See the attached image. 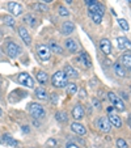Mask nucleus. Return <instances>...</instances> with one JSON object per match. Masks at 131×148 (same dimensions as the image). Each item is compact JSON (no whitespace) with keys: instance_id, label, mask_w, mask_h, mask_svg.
Returning <instances> with one entry per match:
<instances>
[{"instance_id":"nucleus-1","label":"nucleus","mask_w":131,"mask_h":148,"mask_svg":"<svg viewBox=\"0 0 131 148\" xmlns=\"http://www.w3.org/2000/svg\"><path fill=\"white\" fill-rule=\"evenodd\" d=\"M88 11H89V16H91V18H92L93 23L95 24H101L104 12H105L102 4H98V3L92 4V5L88 7Z\"/></svg>"},{"instance_id":"nucleus-2","label":"nucleus","mask_w":131,"mask_h":148,"mask_svg":"<svg viewBox=\"0 0 131 148\" xmlns=\"http://www.w3.org/2000/svg\"><path fill=\"white\" fill-rule=\"evenodd\" d=\"M51 83H53V85L55 88H64V87H67V84H68V77L63 71H56L53 75Z\"/></svg>"},{"instance_id":"nucleus-3","label":"nucleus","mask_w":131,"mask_h":148,"mask_svg":"<svg viewBox=\"0 0 131 148\" xmlns=\"http://www.w3.org/2000/svg\"><path fill=\"white\" fill-rule=\"evenodd\" d=\"M28 110H29V113H30V114L36 118V119H42V118H45V115H46L45 109H43V108H42L39 103H37V102L29 103V105H28Z\"/></svg>"},{"instance_id":"nucleus-4","label":"nucleus","mask_w":131,"mask_h":148,"mask_svg":"<svg viewBox=\"0 0 131 148\" xmlns=\"http://www.w3.org/2000/svg\"><path fill=\"white\" fill-rule=\"evenodd\" d=\"M108 98H109V101L113 103V108H114L115 110H118V112H121V113L126 110L123 101L121 100L119 96H117L114 92H109L108 93Z\"/></svg>"},{"instance_id":"nucleus-5","label":"nucleus","mask_w":131,"mask_h":148,"mask_svg":"<svg viewBox=\"0 0 131 148\" xmlns=\"http://www.w3.org/2000/svg\"><path fill=\"white\" fill-rule=\"evenodd\" d=\"M5 53L9 58H17L21 54V49L14 42H7L5 43Z\"/></svg>"},{"instance_id":"nucleus-6","label":"nucleus","mask_w":131,"mask_h":148,"mask_svg":"<svg viewBox=\"0 0 131 148\" xmlns=\"http://www.w3.org/2000/svg\"><path fill=\"white\" fill-rule=\"evenodd\" d=\"M17 81H19L21 85H25V87H28V88H34V79L26 72L19 73Z\"/></svg>"},{"instance_id":"nucleus-7","label":"nucleus","mask_w":131,"mask_h":148,"mask_svg":"<svg viewBox=\"0 0 131 148\" xmlns=\"http://www.w3.org/2000/svg\"><path fill=\"white\" fill-rule=\"evenodd\" d=\"M75 62L76 63H79V64L83 68H91L92 67V60H91V58H89V55L86 53H80L78 56H76V59H75Z\"/></svg>"},{"instance_id":"nucleus-8","label":"nucleus","mask_w":131,"mask_h":148,"mask_svg":"<svg viewBox=\"0 0 131 148\" xmlns=\"http://www.w3.org/2000/svg\"><path fill=\"white\" fill-rule=\"evenodd\" d=\"M96 126L102 132H109L110 129H112V125H110V122H109V119L106 117H98L96 119Z\"/></svg>"},{"instance_id":"nucleus-9","label":"nucleus","mask_w":131,"mask_h":148,"mask_svg":"<svg viewBox=\"0 0 131 148\" xmlns=\"http://www.w3.org/2000/svg\"><path fill=\"white\" fill-rule=\"evenodd\" d=\"M37 54H38L39 59L43 62L49 60L51 56V51L49 49V46H45V45H38L37 46Z\"/></svg>"},{"instance_id":"nucleus-10","label":"nucleus","mask_w":131,"mask_h":148,"mask_svg":"<svg viewBox=\"0 0 131 148\" xmlns=\"http://www.w3.org/2000/svg\"><path fill=\"white\" fill-rule=\"evenodd\" d=\"M117 46H118V49H121V50L131 51V42H130V39H127L126 37H118Z\"/></svg>"},{"instance_id":"nucleus-11","label":"nucleus","mask_w":131,"mask_h":148,"mask_svg":"<svg viewBox=\"0 0 131 148\" xmlns=\"http://www.w3.org/2000/svg\"><path fill=\"white\" fill-rule=\"evenodd\" d=\"M8 11L11 12L12 16H20L23 13V7L20 5L19 3H16V1H11L8 4Z\"/></svg>"},{"instance_id":"nucleus-12","label":"nucleus","mask_w":131,"mask_h":148,"mask_svg":"<svg viewBox=\"0 0 131 148\" xmlns=\"http://www.w3.org/2000/svg\"><path fill=\"white\" fill-rule=\"evenodd\" d=\"M100 49L105 55H110V53H112V43H110V41L108 38H102L100 41Z\"/></svg>"},{"instance_id":"nucleus-13","label":"nucleus","mask_w":131,"mask_h":148,"mask_svg":"<svg viewBox=\"0 0 131 148\" xmlns=\"http://www.w3.org/2000/svg\"><path fill=\"white\" fill-rule=\"evenodd\" d=\"M19 36L21 37V39L25 42L26 45H30V43H32V37H30V34H29V32L26 30L24 26H20V28H19Z\"/></svg>"},{"instance_id":"nucleus-14","label":"nucleus","mask_w":131,"mask_h":148,"mask_svg":"<svg viewBox=\"0 0 131 148\" xmlns=\"http://www.w3.org/2000/svg\"><path fill=\"white\" fill-rule=\"evenodd\" d=\"M73 30H75L73 23H71V21L63 23V25H62V34H63V36H70L71 33H73Z\"/></svg>"},{"instance_id":"nucleus-15","label":"nucleus","mask_w":131,"mask_h":148,"mask_svg":"<svg viewBox=\"0 0 131 148\" xmlns=\"http://www.w3.org/2000/svg\"><path fill=\"white\" fill-rule=\"evenodd\" d=\"M108 119H109V122H110V125L117 127V129H121V127H122V121H121V118L118 117L117 114L110 113V114L108 115Z\"/></svg>"},{"instance_id":"nucleus-16","label":"nucleus","mask_w":131,"mask_h":148,"mask_svg":"<svg viewBox=\"0 0 131 148\" xmlns=\"http://www.w3.org/2000/svg\"><path fill=\"white\" fill-rule=\"evenodd\" d=\"M84 114H85V113H84V108L81 106V105H76V106L72 109V117L75 118L76 121L83 119Z\"/></svg>"},{"instance_id":"nucleus-17","label":"nucleus","mask_w":131,"mask_h":148,"mask_svg":"<svg viewBox=\"0 0 131 148\" xmlns=\"http://www.w3.org/2000/svg\"><path fill=\"white\" fill-rule=\"evenodd\" d=\"M71 130H72L73 132H76V134H79V135H85L86 134V129L84 127V125H81V123H79V122H73L72 125H71Z\"/></svg>"},{"instance_id":"nucleus-18","label":"nucleus","mask_w":131,"mask_h":148,"mask_svg":"<svg viewBox=\"0 0 131 148\" xmlns=\"http://www.w3.org/2000/svg\"><path fill=\"white\" fill-rule=\"evenodd\" d=\"M63 72L67 75V77H78L79 76V72L76 68H73L71 64H66L63 68Z\"/></svg>"},{"instance_id":"nucleus-19","label":"nucleus","mask_w":131,"mask_h":148,"mask_svg":"<svg viewBox=\"0 0 131 148\" xmlns=\"http://www.w3.org/2000/svg\"><path fill=\"white\" fill-rule=\"evenodd\" d=\"M66 47H67V50L72 54L78 53V50H79V45L75 39H67V41H66Z\"/></svg>"},{"instance_id":"nucleus-20","label":"nucleus","mask_w":131,"mask_h":148,"mask_svg":"<svg viewBox=\"0 0 131 148\" xmlns=\"http://www.w3.org/2000/svg\"><path fill=\"white\" fill-rule=\"evenodd\" d=\"M0 142L3 143V144H7V145H12V147H16L19 143H17V140H14L13 138L11 136V135H8V134H5V135H3V138L0 139Z\"/></svg>"},{"instance_id":"nucleus-21","label":"nucleus","mask_w":131,"mask_h":148,"mask_svg":"<svg viewBox=\"0 0 131 148\" xmlns=\"http://www.w3.org/2000/svg\"><path fill=\"white\" fill-rule=\"evenodd\" d=\"M113 70H114L115 75L119 76V77H125V76H126L125 67H123L121 63H114V64H113Z\"/></svg>"},{"instance_id":"nucleus-22","label":"nucleus","mask_w":131,"mask_h":148,"mask_svg":"<svg viewBox=\"0 0 131 148\" xmlns=\"http://www.w3.org/2000/svg\"><path fill=\"white\" fill-rule=\"evenodd\" d=\"M36 96H37V98H38V100H42V101H46L49 98L46 89H45V88H42V87H39V88H37V89H36Z\"/></svg>"},{"instance_id":"nucleus-23","label":"nucleus","mask_w":131,"mask_h":148,"mask_svg":"<svg viewBox=\"0 0 131 148\" xmlns=\"http://www.w3.org/2000/svg\"><path fill=\"white\" fill-rule=\"evenodd\" d=\"M121 64L125 68H131V54H123L121 56Z\"/></svg>"},{"instance_id":"nucleus-24","label":"nucleus","mask_w":131,"mask_h":148,"mask_svg":"<svg viewBox=\"0 0 131 148\" xmlns=\"http://www.w3.org/2000/svg\"><path fill=\"white\" fill-rule=\"evenodd\" d=\"M32 9H34V11H38V12H47L49 11V7L46 5V4L36 3V4H32Z\"/></svg>"},{"instance_id":"nucleus-25","label":"nucleus","mask_w":131,"mask_h":148,"mask_svg":"<svg viewBox=\"0 0 131 148\" xmlns=\"http://www.w3.org/2000/svg\"><path fill=\"white\" fill-rule=\"evenodd\" d=\"M49 49H50V51H53L54 54H62L63 53V49H62L58 43H55V42H50Z\"/></svg>"},{"instance_id":"nucleus-26","label":"nucleus","mask_w":131,"mask_h":148,"mask_svg":"<svg viewBox=\"0 0 131 148\" xmlns=\"http://www.w3.org/2000/svg\"><path fill=\"white\" fill-rule=\"evenodd\" d=\"M55 118H56V121H58V122H60V123H66L68 121L67 113H66V112H58L55 114Z\"/></svg>"},{"instance_id":"nucleus-27","label":"nucleus","mask_w":131,"mask_h":148,"mask_svg":"<svg viewBox=\"0 0 131 148\" xmlns=\"http://www.w3.org/2000/svg\"><path fill=\"white\" fill-rule=\"evenodd\" d=\"M24 23H26L30 26H36L37 25V18L34 16H32V14H26V16L24 17Z\"/></svg>"},{"instance_id":"nucleus-28","label":"nucleus","mask_w":131,"mask_h":148,"mask_svg":"<svg viewBox=\"0 0 131 148\" xmlns=\"http://www.w3.org/2000/svg\"><path fill=\"white\" fill-rule=\"evenodd\" d=\"M0 20H1V21H3L5 25H8V26H14V20H13V17L8 16V14H5V16H1V17H0Z\"/></svg>"},{"instance_id":"nucleus-29","label":"nucleus","mask_w":131,"mask_h":148,"mask_svg":"<svg viewBox=\"0 0 131 148\" xmlns=\"http://www.w3.org/2000/svg\"><path fill=\"white\" fill-rule=\"evenodd\" d=\"M37 80H38L41 84H46V83H47V80H49L47 73H46V72H42V71H39V72L37 73Z\"/></svg>"},{"instance_id":"nucleus-30","label":"nucleus","mask_w":131,"mask_h":148,"mask_svg":"<svg viewBox=\"0 0 131 148\" xmlns=\"http://www.w3.org/2000/svg\"><path fill=\"white\" fill-rule=\"evenodd\" d=\"M67 93L71 96H73L76 92H78V85H76L75 83H71V84H67Z\"/></svg>"},{"instance_id":"nucleus-31","label":"nucleus","mask_w":131,"mask_h":148,"mask_svg":"<svg viewBox=\"0 0 131 148\" xmlns=\"http://www.w3.org/2000/svg\"><path fill=\"white\" fill-rule=\"evenodd\" d=\"M118 24H119L121 28H122L123 30H126V32H127L128 29H130V26H128V23L126 21L125 18H119V20H118Z\"/></svg>"},{"instance_id":"nucleus-32","label":"nucleus","mask_w":131,"mask_h":148,"mask_svg":"<svg viewBox=\"0 0 131 148\" xmlns=\"http://www.w3.org/2000/svg\"><path fill=\"white\" fill-rule=\"evenodd\" d=\"M117 147L118 148H128V144L126 143L125 139H122V138H118V139H117Z\"/></svg>"},{"instance_id":"nucleus-33","label":"nucleus","mask_w":131,"mask_h":148,"mask_svg":"<svg viewBox=\"0 0 131 148\" xmlns=\"http://www.w3.org/2000/svg\"><path fill=\"white\" fill-rule=\"evenodd\" d=\"M59 14H60V16H68V14H70V12H68V9L66 8V7L60 5V7H59Z\"/></svg>"},{"instance_id":"nucleus-34","label":"nucleus","mask_w":131,"mask_h":148,"mask_svg":"<svg viewBox=\"0 0 131 148\" xmlns=\"http://www.w3.org/2000/svg\"><path fill=\"white\" fill-rule=\"evenodd\" d=\"M84 3L86 4V7H89V5H92V4L97 3V0H84Z\"/></svg>"},{"instance_id":"nucleus-35","label":"nucleus","mask_w":131,"mask_h":148,"mask_svg":"<svg viewBox=\"0 0 131 148\" xmlns=\"http://www.w3.org/2000/svg\"><path fill=\"white\" fill-rule=\"evenodd\" d=\"M93 105H95L97 109H101V103H100V101H98L97 98H93Z\"/></svg>"},{"instance_id":"nucleus-36","label":"nucleus","mask_w":131,"mask_h":148,"mask_svg":"<svg viewBox=\"0 0 131 148\" xmlns=\"http://www.w3.org/2000/svg\"><path fill=\"white\" fill-rule=\"evenodd\" d=\"M55 144H56V142H55L54 139H49V140H47V145H53V147H54Z\"/></svg>"},{"instance_id":"nucleus-37","label":"nucleus","mask_w":131,"mask_h":148,"mask_svg":"<svg viewBox=\"0 0 131 148\" xmlns=\"http://www.w3.org/2000/svg\"><path fill=\"white\" fill-rule=\"evenodd\" d=\"M51 101H54V102H56V101H58V95H55V93H53V95H51Z\"/></svg>"},{"instance_id":"nucleus-38","label":"nucleus","mask_w":131,"mask_h":148,"mask_svg":"<svg viewBox=\"0 0 131 148\" xmlns=\"http://www.w3.org/2000/svg\"><path fill=\"white\" fill-rule=\"evenodd\" d=\"M67 148H79V147L75 144V143H68V144H67Z\"/></svg>"},{"instance_id":"nucleus-39","label":"nucleus","mask_w":131,"mask_h":148,"mask_svg":"<svg viewBox=\"0 0 131 148\" xmlns=\"http://www.w3.org/2000/svg\"><path fill=\"white\" fill-rule=\"evenodd\" d=\"M85 96H86V92H85V90H80V97H85Z\"/></svg>"},{"instance_id":"nucleus-40","label":"nucleus","mask_w":131,"mask_h":148,"mask_svg":"<svg viewBox=\"0 0 131 148\" xmlns=\"http://www.w3.org/2000/svg\"><path fill=\"white\" fill-rule=\"evenodd\" d=\"M121 95H122V97H123V98H126V100H128V96H127V93H125V92H121Z\"/></svg>"},{"instance_id":"nucleus-41","label":"nucleus","mask_w":131,"mask_h":148,"mask_svg":"<svg viewBox=\"0 0 131 148\" xmlns=\"http://www.w3.org/2000/svg\"><path fill=\"white\" fill-rule=\"evenodd\" d=\"M23 131L24 132H29V127H28V126H24V127H23Z\"/></svg>"},{"instance_id":"nucleus-42","label":"nucleus","mask_w":131,"mask_h":148,"mask_svg":"<svg viewBox=\"0 0 131 148\" xmlns=\"http://www.w3.org/2000/svg\"><path fill=\"white\" fill-rule=\"evenodd\" d=\"M127 123H128V126L131 127V114L128 115V119H127Z\"/></svg>"},{"instance_id":"nucleus-43","label":"nucleus","mask_w":131,"mask_h":148,"mask_svg":"<svg viewBox=\"0 0 131 148\" xmlns=\"http://www.w3.org/2000/svg\"><path fill=\"white\" fill-rule=\"evenodd\" d=\"M39 1H41V3H42V1H43V3H51L53 0H39Z\"/></svg>"},{"instance_id":"nucleus-44","label":"nucleus","mask_w":131,"mask_h":148,"mask_svg":"<svg viewBox=\"0 0 131 148\" xmlns=\"http://www.w3.org/2000/svg\"><path fill=\"white\" fill-rule=\"evenodd\" d=\"M67 1V4H72V0H66Z\"/></svg>"},{"instance_id":"nucleus-45","label":"nucleus","mask_w":131,"mask_h":148,"mask_svg":"<svg viewBox=\"0 0 131 148\" xmlns=\"http://www.w3.org/2000/svg\"><path fill=\"white\" fill-rule=\"evenodd\" d=\"M3 115V110H1V108H0V117Z\"/></svg>"},{"instance_id":"nucleus-46","label":"nucleus","mask_w":131,"mask_h":148,"mask_svg":"<svg viewBox=\"0 0 131 148\" xmlns=\"http://www.w3.org/2000/svg\"><path fill=\"white\" fill-rule=\"evenodd\" d=\"M130 89H131V85H130Z\"/></svg>"},{"instance_id":"nucleus-47","label":"nucleus","mask_w":131,"mask_h":148,"mask_svg":"<svg viewBox=\"0 0 131 148\" xmlns=\"http://www.w3.org/2000/svg\"><path fill=\"white\" fill-rule=\"evenodd\" d=\"M130 1H131V0H130Z\"/></svg>"}]
</instances>
